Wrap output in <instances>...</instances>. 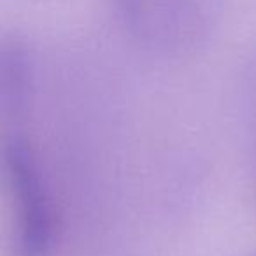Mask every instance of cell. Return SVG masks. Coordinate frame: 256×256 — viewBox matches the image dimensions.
Instances as JSON below:
<instances>
[{"label":"cell","mask_w":256,"mask_h":256,"mask_svg":"<svg viewBox=\"0 0 256 256\" xmlns=\"http://www.w3.org/2000/svg\"><path fill=\"white\" fill-rule=\"evenodd\" d=\"M228 0H114L128 36L156 53H184L218 28Z\"/></svg>","instance_id":"1"},{"label":"cell","mask_w":256,"mask_h":256,"mask_svg":"<svg viewBox=\"0 0 256 256\" xmlns=\"http://www.w3.org/2000/svg\"><path fill=\"white\" fill-rule=\"evenodd\" d=\"M4 158L16 202L20 256H51L56 221L36 154L23 137L14 136L6 144Z\"/></svg>","instance_id":"2"},{"label":"cell","mask_w":256,"mask_h":256,"mask_svg":"<svg viewBox=\"0 0 256 256\" xmlns=\"http://www.w3.org/2000/svg\"><path fill=\"white\" fill-rule=\"evenodd\" d=\"M0 79L4 107L20 110L25 106L32 79V58L20 40H6L0 50Z\"/></svg>","instance_id":"3"}]
</instances>
